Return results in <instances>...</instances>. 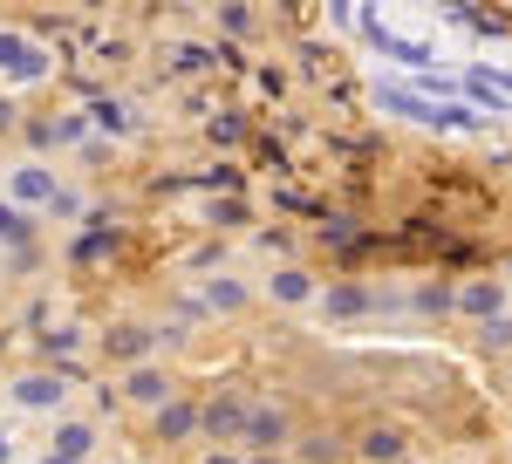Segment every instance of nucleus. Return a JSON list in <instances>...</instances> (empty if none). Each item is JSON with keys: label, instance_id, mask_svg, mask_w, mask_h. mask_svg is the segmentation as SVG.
Instances as JSON below:
<instances>
[{"label": "nucleus", "instance_id": "4", "mask_svg": "<svg viewBox=\"0 0 512 464\" xmlns=\"http://www.w3.org/2000/svg\"><path fill=\"white\" fill-rule=\"evenodd\" d=\"M14 192L21 198H55V178H48L41 164H21V171H14Z\"/></svg>", "mask_w": 512, "mask_h": 464}, {"label": "nucleus", "instance_id": "8", "mask_svg": "<svg viewBox=\"0 0 512 464\" xmlns=\"http://www.w3.org/2000/svg\"><path fill=\"white\" fill-rule=\"evenodd\" d=\"M198 424V417H192V410H185V403H171V410H164V417H158V430H164V437H185V430H192Z\"/></svg>", "mask_w": 512, "mask_h": 464}, {"label": "nucleus", "instance_id": "12", "mask_svg": "<svg viewBox=\"0 0 512 464\" xmlns=\"http://www.w3.org/2000/svg\"><path fill=\"white\" fill-rule=\"evenodd\" d=\"M0 239H28V219L14 205H0Z\"/></svg>", "mask_w": 512, "mask_h": 464}, {"label": "nucleus", "instance_id": "9", "mask_svg": "<svg viewBox=\"0 0 512 464\" xmlns=\"http://www.w3.org/2000/svg\"><path fill=\"white\" fill-rule=\"evenodd\" d=\"M110 348H117V355H144V348H151V335H144V328H117V335H110Z\"/></svg>", "mask_w": 512, "mask_h": 464}, {"label": "nucleus", "instance_id": "2", "mask_svg": "<svg viewBox=\"0 0 512 464\" xmlns=\"http://www.w3.org/2000/svg\"><path fill=\"white\" fill-rule=\"evenodd\" d=\"M14 396H21L28 410H48V403H62L69 389H62V376H21V383H14Z\"/></svg>", "mask_w": 512, "mask_h": 464}, {"label": "nucleus", "instance_id": "15", "mask_svg": "<svg viewBox=\"0 0 512 464\" xmlns=\"http://www.w3.org/2000/svg\"><path fill=\"white\" fill-rule=\"evenodd\" d=\"M485 342L506 348V342H512V321H499V314H492V321H485Z\"/></svg>", "mask_w": 512, "mask_h": 464}, {"label": "nucleus", "instance_id": "11", "mask_svg": "<svg viewBox=\"0 0 512 464\" xmlns=\"http://www.w3.org/2000/svg\"><path fill=\"white\" fill-rule=\"evenodd\" d=\"M465 308H472V314H492V308H499V287H465Z\"/></svg>", "mask_w": 512, "mask_h": 464}, {"label": "nucleus", "instance_id": "7", "mask_svg": "<svg viewBox=\"0 0 512 464\" xmlns=\"http://www.w3.org/2000/svg\"><path fill=\"white\" fill-rule=\"evenodd\" d=\"M239 417H246V410H239L233 396H226V403H212V410H205V424H212V430H239Z\"/></svg>", "mask_w": 512, "mask_h": 464}, {"label": "nucleus", "instance_id": "13", "mask_svg": "<svg viewBox=\"0 0 512 464\" xmlns=\"http://www.w3.org/2000/svg\"><path fill=\"white\" fill-rule=\"evenodd\" d=\"M362 301H369L362 287H342V294H328V308H335V314H355V308H362Z\"/></svg>", "mask_w": 512, "mask_h": 464}, {"label": "nucleus", "instance_id": "6", "mask_svg": "<svg viewBox=\"0 0 512 464\" xmlns=\"http://www.w3.org/2000/svg\"><path fill=\"white\" fill-rule=\"evenodd\" d=\"M362 451H369V458L383 464V458H396L403 444H396V430H369V437H362Z\"/></svg>", "mask_w": 512, "mask_h": 464}, {"label": "nucleus", "instance_id": "3", "mask_svg": "<svg viewBox=\"0 0 512 464\" xmlns=\"http://www.w3.org/2000/svg\"><path fill=\"white\" fill-rule=\"evenodd\" d=\"M89 444H96V430H89V424H62V430H55V451H62V458H89Z\"/></svg>", "mask_w": 512, "mask_h": 464}, {"label": "nucleus", "instance_id": "16", "mask_svg": "<svg viewBox=\"0 0 512 464\" xmlns=\"http://www.w3.org/2000/svg\"><path fill=\"white\" fill-rule=\"evenodd\" d=\"M7 458H14V444H7V430H0V464H7Z\"/></svg>", "mask_w": 512, "mask_h": 464}, {"label": "nucleus", "instance_id": "10", "mask_svg": "<svg viewBox=\"0 0 512 464\" xmlns=\"http://www.w3.org/2000/svg\"><path fill=\"white\" fill-rule=\"evenodd\" d=\"M274 294H280V301H308V273H280Z\"/></svg>", "mask_w": 512, "mask_h": 464}, {"label": "nucleus", "instance_id": "14", "mask_svg": "<svg viewBox=\"0 0 512 464\" xmlns=\"http://www.w3.org/2000/svg\"><path fill=\"white\" fill-rule=\"evenodd\" d=\"M280 430H287L280 417H253V430H246V437H253V444H267V437H280Z\"/></svg>", "mask_w": 512, "mask_h": 464}, {"label": "nucleus", "instance_id": "1", "mask_svg": "<svg viewBox=\"0 0 512 464\" xmlns=\"http://www.w3.org/2000/svg\"><path fill=\"white\" fill-rule=\"evenodd\" d=\"M0 69L28 82V76H41V55H35V48H28L21 35H0Z\"/></svg>", "mask_w": 512, "mask_h": 464}, {"label": "nucleus", "instance_id": "5", "mask_svg": "<svg viewBox=\"0 0 512 464\" xmlns=\"http://www.w3.org/2000/svg\"><path fill=\"white\" fill-rule=\"evenodd\" d=\"M130 396H137V403H164V376L158 369H137V376H130Z\"/></svg>", "mask_w": 512, "mask_h": 464}]
</instances>
